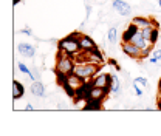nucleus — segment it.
<instances>
[{"instance_id":"f257e3e1","label":"nucleus","mask_w":161,"mask_h":136,"mask_svg":"<svg viewBox=\"0 0 161 136\" xmlns=\"http://www.w3.org/2000/svg\"><path fill=\"white\" fill-rule=\"evenodd\" d=\"M79 37L80 34L79 33H73L67 37L59 40L58 43V48H59V53H64V54H68L71 57H78L80 51V46H79Z\"/></svg>"},{"instance_id":"f03ea898","label":"nucleus","mask_w":161,"mask_h":136,"mask_svg":"<svg viewBox=\"0 0 161 136\" xmlns=\"http://www.w3.org/2000/svg\"><path fill=\"white\" fill-rule=\"evenodd\" d=\"M101 65H96V63H92V62H87V60H82L80 63H76L75 65V71L73 74H76L79 79H82L85 84L90 82L92 79L95 78L99 71Z\"/></svg>"},{"instance_id":"7ed1b4c3","label":"nucleus","mask_w":161,"mask_h":136,"mask_svg":"<svg viewBox=\"0 0 161 136\" xmlns=\"http://www.w3.org/2000/svg\"><path fill=\"white\" fill-rule=\"evenodd\" d=\"M75 65H76L75 57H71L68 54H64V53H59L58 60H56V73H58L60 80L64 78H67V76H70V74H73Z\"/></svg>"},{"instance_id":"20e7f679","label":"nucleus","mask_w":161,"mask_h":136,"mask_svg":"<svg viewBox=\"0 0 161 136\" xmlns=\"http://www.w3.org/2000/svg\"><path fill=\"white\" fill-rule=\"evenodd\" d=\"M90 85H92V87H99V88H104L107 93H110V88H112V74L99 73V74H96L95 78L90 80Z\"/></svg>"},{"instance_id":"39448f33","label":"nucleus","mask_w":161,"mask_h":136,"mask_svg":"<svg viewBox=\"0 0 161 136\" xmlns=\"http://www.w3.org/2000/svg\"><path fill=\"white\" fill-rule=\"evenodd\" d=\"M121 50L129 57L136 59V60L142 59V50L140 46H136L135 43H132V42H121Z\"/></svg>"},{"instance_id":"423d86ee","label":"nucleus","mask_w":161,"mask_h":136,"mask_svg":"<svg viewBox=\"0 0 161 136\" xmlns=\"http://www.w3.org/2000/svg\"><path fill=\"white\" fill-rule=\"evenodd\" d=\"M107 95H108V93H107L104 88L92 87V85H90V88H88V91H87V102H101Z\"/></svg>"},{"instance_id":"0eeeda50","label":"nucleus","mask_w":161,"mask_h":136,"mask_svg":"<svg viewBox=\"0 0 161 136\" xmlns=\"http://www.w3.org/2000/svg\"><path fill=\"white\" fill-rule=\"evenodd\" d=\"M132 25H135L138 30H144V28H158L157 20L149 19V17H142V16H136V17H133Z\"/></svg>"},{"instance_id":"6e6552de","label":"nucleus","mask_w":161,"mask_h":136,"mask_svg":"<svg viewBox=\"0 0 161 136\" xmlns=\"http://www.w3.org/2000/svg\"><path fill=\"white\" fill-rule=\"evenodd\" d=\"M112 6H113V9L121 14V16H130L132 14V6L127 3V2H124V0H113L112 2Z\"/></svg>"},{"instance_id":"1a4fd4ad","label":"nucleus","mask_w":161,"mask_h":136,"mask_svg":"<svg viewBox=\"0 0 161 136\" xmlns=\"http://www.w3.org/2000/svg\"><path fill=\"white\" fill-rule=\"evenodd\" d=\"M79 46H80V51H82V53H88V51L96 50V43L93 42V39L88 37V36H85V34H80Z\"/></svg>"},{"instance_id":"9d476101","label":"nucleus","mask_w":161,"mask_h":136,"mask_svg":"<svg viewBox=\"0 0 161 136\" xmlns=\"http://www.w3.org/2000/svg\"><path fill=\"white\" fill-rule=\"evenodd\" d=\"M17 51L23 57H34V54H36V48L33 45H30V43H19L17 45Z\"/></svg>"},{"instance_id":"9b49d317","label":"nucleus","mask_w":161,"mask_h":136,"mask_svg":"<svg viewBox=\"0 0 161 136\" xmlns=\"http://www.w3.org/2000/svg\"><path fill=\"white\" fill-rule=\"evenodd\" d=\"M82 54H84V60L96 63V65H102V56H101V53L98 50H93V51H88V53H82Z\"/></svg>"},{"instance_id":"f8f14e48","label":"nucleus","mask_w":161,"mask_h":136,"mask_svg":"<svg viewBox=\"0 0 161 136\" xmlns=\"http://www.w3.org/2000/svg\"><path fill=\"white\" fill-rule=\"evenodd\" d=\"M30 90H31V93H33L34 96H37V97H43L45 95H47V91H45V85H43L42 82H39V80H33Z\"/></svg>"},{"instance_id":"ddd939ff","label":"nucleus","mask_w":161,"mask_h":136,"mask_svg":"<svg viewBox=\"0 0 161 136\" xmlns=\"http://www.w3.org/2000/svg\"><path fill=\"white\" fill-rule=\"evenodd\" d=\"M23 91H25L23 84L19 82V80H14V82H13V99H14V101L20 99V97L23 96Z\"/></svg>"},{"instance_id":"4468645a","label":"nucleus","mask_w":161,"mask_h":136,"mask_svg":"<svg viewBox=\"0 0 161 136\" xmlns=\"http://www.w3.org/2000/svg\"><path fill=\"white\" fill-rule=\"evenodd\" d=\"M110 93H113V95H121V82L118 76H112V88H110Z\"/></svg>"},{"instance_id":"2eb2a0df","label":"nucleus","mask_w":161,"mask_h":136,"mask_svg":"<svg viewBox=\"0 0 161 136\" xmlns=\"http://www.w3.org/2000/svg\"><path fill=\"white\" fill-rule=\"evenodd\" d=\"M107 39H108V42H110L112 45H115V43L118 42V31H116V28H115V26H110V28H108Z\"/></svg>"},{"instance_id":"dca6fc26","label":"nucleus","mask_w":161,"mask_h":136,"mask_svg":"<svg viewBox=\"0 0 161 136\" xmlns=\"http://www.w3.org/2000/svg\"><path fill=\"white\" fill-rule=\"evenodd\" d=\"M133 82H136V84L142 85L144 88H149V80H147V78H146V76H138V78L133 79Z\"/></svg>"},{"instance_id":"f3484780","label":"nucleus","mask_w":161,"mask_h":136,"mask_svg":"<svg viewBox=\"0 0 161 136\" xmlns=\"http://www.w3.org/2000/svg\"><path fill=\"white\" fill-rule=\"evenodd\" d=\"M158 37H160V31H158V28H153L152 30V36H150V43L155 46V43L158 42Z\"/></svg>"},{"instance_id":"a211bd4d","label":"nucleus","mask_w":161,"mask_h":136,"mask_svg":"<svg viewBox=\"0 0 161 136\" xmlns=\"http://www.w3.org/2000/svg\"><path fill=\"white\" fill-rule=\"evenodd\" d=\"M133 93L136 95V96H142L144 95V91H142V85H140V84H136V82H133Z\"/></svg>"},{"instance_id":"6ab92c4d","label":"nucleus","mask_w":161,"mask_h":136,"mask_svg":"<svg viewBox=\"0 0 161 136\" xmlns=\"http://www.w3.org/2000/svg\"><path fill=\"white\" fill-rule=\"evenodd\" d=\"M17 67H19V70H20V73H23V74H26V76H30V73H31V70L25 65V63H22V62H19L17 63Z\"/></svg>"},{"instance_id":"aec40b11","label":"nucleus","mask_w":161,"mask_h":136,"mask_svg":"<svg viewBox=\"0 0 161 136\" xmlns=\"http://www.w3.org/2000/svg\"><path fill=\"white\" fill-rule=\"evenodd\" d=\"M152 30H153V28H144V30H141L142 36L149 40V42H150V36H152Z\"/></svg>"},{"instance_id":"412c9836","label":"nucleus","mask_w":161,"mask_h":136,"mask_svg":"<svg viewBox=\"0 0 161 136\" xmlns=\"http://www.w3.org/2000/svg\"><path fill=\"white\" fill-rule=\"evenodd\" d=\"M152 56L155 59H158V60H161V48H158V50H152Z\"/></svg>"},{"instance_id":"4be33fe9","label":"nucleus","mask_w":161,"mask_h":136,"mask_svg":"<svg viewBox=\"0 0 161 136\" xmlns=\"http://www.w3.org/2000/svg\"><path fill=\"white\" fill-rule=\"evenodd\" d=\"M20 34H28V36H31L33 33H31V30H30V28H23V30L20 31Z\"/></svg>"},{"instance_id":"5701e85b","label":"nucleus","mask_w":161,"mask_h":136,"mask_svg":"<svg viewBox=\"0 0 161 136\" xmlns=\"http://www.w3.org/2000/svg\"><path fill=\"white\" fill-rule=\"evenodd\" d=\"M158 95H161V78L158 80Z\"/></svg>"},{"instance_id":"b1692460","label":"nucleus","mask_w":161,"mask_h":136,"mask_svg":"<svg viewBox=\"0 0 161 136\" xmlns=\"http://www.w3.org/2000/svg\"><path fill=\"white\" fill-rule=\"evenodd\" d=\"M25 108H26V110H33V108H34V107H33V105H31V104H26V107H25Z\"/></svg>"},{"instance_id":"393cba45","label":"nucleus","mask_w":161,"mask_h":136,"mask_svg":"<svg viewBox=\"0 0 161 136\" xmlns=\"http://www.w3.org/2000/svg\"><path fill=\"white\" fill-rule=\"evenodd\" d=\"M158 102H160V107H161V95H158Z\"/></svg>"},{"instance_id":"a878e982","label":"nucleus","mask_w":161,"mask_h":136,"mask_svg":"<svg viewBox=\"0 0 161 136\" xmlns=\"http://www.w3.org/2000/svg\"><path fill=\"white\" fill-rule=\"evenodd\" d=\"M19 2H20V0H13V3H14V5H17Z\"/></svg>"},{"instance_id":"bb28decb","label":"nucleus","mask_w":161,"mask_h":136,"mask_svg":"<svg viewBox=\"0 0 161 136\" xmlns=\"http://www.w3.org/2000/svg\"><path fill=\"white\" fill-rule=\"evenodd\" d=\"M158 6H160V9H161V0H158Z\"/></svg>"}]
</instances>
